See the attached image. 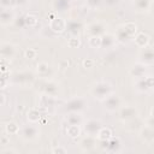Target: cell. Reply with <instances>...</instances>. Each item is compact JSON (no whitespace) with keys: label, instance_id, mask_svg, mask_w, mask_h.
<instances>
[{"label":"cell","instance_id":"1","mask_svg":"<svg viewBox=\"0 0 154 154\" xmlns=\"http://www.w3.org/2000/svg\"><path fill=\"white\" fill-rule=\"evenodd\" d=\"M137 30H138V28H137L136 23L128 22V23L120 25L117 29V31L114 34L116 41L119 42V43H122V45H125V43L130 42L134 38V36L137 34Z\"/></svg>","mask_w":154,"mask_h":154},{"label":"cell","instance_id":"30","mask_svg":"<svg viewBox=\"0 0 154 154\" xmlns=\"http://www.w3.org/2000/svg\"><path fill=\"white\" fill-rule=\"evenodd\" d=\"M66 134L69 137L71 138H77L81 135V125H72L69 124V126L66 128Z\"/></svg>","mask_w":154,"mask_h":154},{"label":"cell","instance_id":"46","mask_svg":"<svg viewBox=\"0 0 154 154\" xmlns=\"http://www.w3.org/2000/svg\"><path fill=\"white\" fill-rule=\"evenodd\" d=\"M103 1H105V2L107 4V5L112 6V5H116V4H117V2L119 1V0H103Z\"/></svg>","mask_w":154,"mask_h":154},{"label":"cell","instance_id":"6","mask_svg":"<svg viewBox=\"0 0 154 154\" xmlns=\"http://www.w3.org/2000/svg\"><path fill=\"white\" fill-rule=\"evenodd\" d=\"M20 137L25 141H32L35 138H37L40 136V130L35 125V124H31L29 123V125H25L23 126L22 129H19V132Z\"/></svg>","mask_w":154,"mask_h":154},{"label":"cell","instance_id":"31","mask_svg":"<svg viewBox=\"0 0 154 154\" xmlns=\"http://www.w3.org/2000/svg\"><path fill=\"white\" fill-rule=\"evenodd\" d=\"M5 131L8 135H17L19 132V125L14 122H10L5 125Z\"/></svg>","mask_w":154,"mask_h":154},{"label":"cell","instance_id":"15","mask_svg":"<svg viewBox=\"0 0 154 154\" xmlns=\"http://www.w3.org/2000/svg\"><path fill=\"white\" fill-rule=\"evenodd\" d=\"M96 147V137L95 136H90V135H87L85 137H83L81 141H79V148L83 150V152H91L94 150Z\"/></svg>","mask_w":154,"mask_h":154},{"label":"cell","instance_id":"5","mask_svg":"<svg viewBox=\"0 0 154 154\" xmlns=\"http://www.w3.org/2000/svg\"><path fill=\"white\" fill-rule=\"evenodd\" d=\"M135 88L140 93H149V91H152L153 88H154V78H153V76L147 75V76H144L142 78L136 79Z\"/></svg>","mask_w":154,"mask_h":154},{"label":"cell","instance_id":"45","mask_svg":"<svg viewBox=\"0 0 154 154\" xmlns=\"http://www.w3.org/2000/svg\"><path fill=\"white\" fill-rule=\"evenodd\" d=\"M28 1H29V0H14V5H19V6H22V5H25Z\"/></svg>","mask_w":154,"mask_h":154},{"label":"cell","instance_id":"4","mask_svg":"<svg viewBox=\"0 0 154 154\" xmlns=\"http://www.w3.org/2000/svg\"><path fill=\"white\" fill-rule=\"evenodd\" d=\"M136 117H138V109L135 106L124 105V106H120L118 108V118L123 123H126V122H129Z\"/></svg>","mask_w":154,"mask_h":154},{"label":"cell","instance_id":"2","mask_svg":"<svg viewBox=\"0 0 154 154\" xmlns=\"http://www.w3.org/2000/svg\"><path fill=\"white\" fill-rule=\"evenodd\" d=\"M112 93H113V88H112L111 83H108L107 81H99V82L94 83L90 88L91 96L99 101H103Z\"/></svg>","mask_w":154,"mask_h":154},{"label":"cell","instance_id":"24","mask_svg":"<svg viewBox=\"0 0 154 154\" xmlns=\"http://www.w3.org/2000/svg\"><path fill=\"white\" fill-rule=\"evenodd\" d=\"M14 20V13L10 10H4L2 12H0V24L2 25H7L11 24Z\"/></svg>","mask_w":154,"mask_h":154},{"label":"cell","instance_id":"49","mask_svg":"<svg viewBox=\"0 0 154 154\" xmlns=\"http://www.w3.org/2000/svg\"><path fill=\"white\" fill-rule=\"evenodd\" d=\"M1 65H2V58L0 57V66H1Z\"/></svg>","mask_w":154,"mask_h":154},{"label":"cell","instance_id":"10","mask_svg":"<svg viewBox=\"0 0 154 154\" xmlns=\"http://www.w3.org/2000/svg\"><path fill=\"white\" fill-rule=\"evenodd\" d=\"M102 102H103L105 109L108 111V112H116L122 106V99L117 94H114V93H112L111 95H108Z\"/></svg>","mask_w":154,"mask_h":154},{"label":"cell","instance_id":"18","mask_svg":"<svg viewBox=\"0 0 154 154\" xmlns=\"http://www.w3.org/2000/svg\"><path fill=\"white\" fill-rule=\"evenodd\" d=\"M81 29H82V23L77 19H71V20H67L66 22V30L71 36H79V32H81Z\"/></svg>","mask_w":154,"mask_h":154},{"label":"cell","instance_id":"17","mask_svg":"<svg viewBox=\"0 0 154 154\" xmlns=\"http://www.w3.org/2000/svg\"><path fill=\"white\" fill-rule=\"evenodd\" d=\"M147 67L148 66H146V65H143L141 63H136V64H134L130 67V71L129 72H130L131 77L138 79V78H142V77L147 76Z\"/></svg>","mask_w":154,"mask_h":154},{"label":"cell","instance_id":"13","mask_svg":"<svg viewBox=\"0 0 154 154\" xmlns=\"http://www.w3.org/2000/svg\"><path fill=\"white\" fill-rule=\"evenodd\" d=\"M17 53V47L11 42H4L0 45V57L2 59H12Z\"/></svg>","mask_w":154,"mask_h":154},{"label":"cell","instance_id":"11","mask_svg":"<svg viewBox=\"0 0 154 154\" xmlns=\"http://www.w3.org/2000/svg\"><path fill=\"white\" fill-rule=\"evenodd\" d=\"M101 126H102V123L99 119H88L83 124V130H84V132L87 135L96 136V134L99 132Z\"/></svg>","mask_w":154,"mask_h":154},{"label":"cell","instance_id":"9","mask_svg":"<svg viewBox=\"0 0 154 154\" xmlns=\"http://www.w3.org/2000/svg\"><path fill=\"white\" fill-rule=\"evenodd\" d=\"M35 79V75L31 71H20V72H16L13 75V81L17 84L20 85H30Z\"/></svg>","mask_w":154,"mask_h":154},{"label":"cell","instance_id":"48","mask_svg":"<svg viewBox=\"0 0 154 154\" xmlns=\"http://www.w3.org/2000/svg\"><path fill=\"white\" fill-rule=\"evenodd\" d=\"M2 153H16V150L14 149H5Z\"/></svg>","mask_w":154,"mask_h":154},{"label":"cell","instance_id":"41","mask_svg":"<svg viewBox=\"0 0 154 154\" xmlns=\"http://www.w3.org/2000/svg\"><path fill=\"white\" fill-rule=\"evenodd\" d=\"M69 65H70V63L67 61V60H61L60 63H59V70H66L67 67H69Z\"/></svg>","mask_w":154,"mask_h":154},{"label":"cell","instance_id":"26","mask_svg":"<svg viewBox=\"0 0 154 154\" xmlns=\"http://www.w3.org/2000/svg\"><path fill=\"white\" fill-rule=\"evenodd\" d=\"M125 124V128L129 130V131H138L140 129H141V126L144 124L143 122H141L140 119H138V117H136V118H134V119H131V120H129V122H126V123H124Z\"/></svg>","mask_w":154,"mask_h":154},{"label":"cell","instance_id":"32","mask_svg":"<svg viewBox=\"0 0 154 154\" xmlns=\"http://www.w3.org/2000/svg\"><path fill=\"white\" fill-rule=\"evenodd\" d=\"M88 45L90 48L97 49L101 48V36H90L88 37Z\"/></svg>","mask_w":154,"mask_h":154},{"label":"cell","instance_id":"42","mask_svg":"<svg viewBox=\"0 0 154 154\" xmlns=\"http://www.w3.org/2000/svg\"><path fill=\"white\" fill-rule=\"evenodd\" d=\"M101 0H87V4L89 7H96L99 4H100Z\"/></svg>","mask_w":154,"mask_h":154},{"label":"cell","instance_id":"14","mask_svg":"<svg viewBox=\"0 0 154 154\" xmlns=\"http://www.w3.org/2000/svg\"><path fill=\"white\" fill-rule=\"evenodd\" d=\"M49 29L55 34H63L66 30V20L59 16H55L49 20Z\"/></svg>","mask_w":154,"mask_h":154},{"label":"cell","instance_id":"35","mask_svg":"<svg viewBox=\"0 0 154 154\" xmlns=\"http://www.w3.org/2000/svg\"><path fill=\"white\" fill-rule=\"evenodd\" d=\"M70 0H55L54 1V8L58 11H64L69 7Z\"/></svg>","mask_w":154,"mask_h":154},{"label":"cell","instance_id":"7","mask_svg":"<svg viewBox=\"0 0 154 154\" xmlns=\"http://www.w3.org/2000/svg\"><path fill=\"white\" fill-rule=\"evenodd\" d=\"M138 63L146 65V66H152L154 64V51L152 46H147L141 48L138 53Z\"/></svg>","mask_w":154,"mask_h":154},{"label":"cell","instance_id":"28","mask_svg":"<svg viewBox=\"0 0 154 154\" xmlns=\"http://www.w3.org/2000/svg\"><path fill=\"white\" fill-rule=\"evenodd\" d=\"M120 146H122L120 138L112 136L109 140H107V148H106V150H108V152H118Z\"/></svg>","mask_w":154,"mask_h":154},{"label":"cell","instance_id":"39","mask_svg":"<svg viewBox=\"0 0 154 154\" xmlns=\"http://www.w3.org/2000/svg\"><path fill=\"white\" fill-rule=\"evenodd\" d=\"M66 152H67L66 148H64L61 146H58V147L52 148V153H54V154H65Z\"/></svg>","mask_w":154,"mask_h":154},{"label":"cell","instance_id":"23","mask_svg":"<svg viewBox=\"0 0 154 154\" xmlns=\"http://www.w3.org/2000/svg\"><path fill=\"white\" fill-rule=\"evenodd\" d=\"M54 105H55V97L49 96L45 93L42 95H40V97H38V106L40 107L47 108V107H51V106H54Z\"/></svg>","mask_w":154,"mask_h":154},{"label":"cell","instance_id":"27","mask_svg":"<svg viewBox=\"0 0 154 154\" xmlns=\"http://www.w3.org/2000/svg\"><path fill=\"white\" fill-rule=\"evenodd\" d=\"M112 130L109 128H106V126H101V129L99 130V132L96 134V140L97 141H107L112 137Z\"/></svg>","mask_w":154,"mask_h":154},{"label":"cell","instance_id":"19","mask_svg":"<svg viewBox=\"0 0 154 154\" xmlns=\"http://www.w3.org/2000/svg\"><path fill=\"white\" fill-rule=\"evenodd\" d=\"M43 93L49 95V96H53V97H57L58 94H59V83L55 82V81H48L45 83L43 85Z\"/></svg>","mask_w":154,"mask_h":154},{"label":"cell","instance_id":"25","mask_svg":"<svg viewBox=\"0 0 154 154\" xmlns=\"http://www.w3.org/2000/svg\"><path fill=\"white\" fill-rule=\"evenodd\" d=\"M41 112L37 109V108H30L29 111H28V113H26V119H28V122L29 123H31V124H36V123H38L40 122V119H41Z\"/></svg>","mask_w":154,"mask_h":154},{"label":"cell","instance_id":"37","mask_svg":"<svg viewBox=\"0 0 154 154\" xmlns=\"http://www.w3.org/2000/svg\"><path fill=\"white\" fill-rule=\"evenodd\" d=\"M83 67L84 69H91V67H94V65H95V61H94V59H90V58H87V59H84L83 60Z\"/></svg>","mask_w":154,"mask_h":154},{"label":"cell","instance_id":"29","mask_svg":"<svg viewBox=\"0 0 154 154\" xmlns=\"http://www.w3.org/2000/svg\"><path fill=\"white\" fill-rule=\"evenodd\" d=\"M49 70H51V66H49V64L46 63V61H40V63L36 65V72H37V75L41 76V77H46V76L48 75Z\"/></svg>","mask_w":154,"mask_h":154},{"label":"cell","instance_id":"38","mask_svg":"<svg viewBox=\"0 0 154 154\" xmlns=\"http://www.w3.org/2000/svg\"><path fill=\"white\" fill-rule=\"evenodd\" d=\"M14 5V0H0V6L4 8L12 7Z\"/></svg>","mask_w":154,"mask_h":154},{"label":"cell","instance_id":"16","mask_svg":"<svg viewBox=\"0 0 154 154\" xmlns=\"http://www.w3.org/2000/svg\"><path fill=\"white\" fill-rule=\"evenodd\" d=\"M154 0H132L134 8L140 13H148L152 10Z\"/></svg>","mask_w":154,"mask_h":154},{"label":"cell","instance_id":"40","mask_svg":"<svg viewBox=\"0 0 154 154\" xmlns=\"http://www.w3.org/2000/svg\"><path fill=\"white\" fill-rule=\"evenodd\" d=\"M7 83H8V79L7 77H5L2 73L0 75V89H4L7 87Z\"/></svg>","mask_w":154,"mask_h":154},{"label":"cell","instance_id":"44","mask_svg":"<svg viewBox=\"0 0 154 154\" xmlns=\"http://www.w3.org/2000/svg\"><path fill=\"white\" fill-rule=\"evenodd\" d=\"M8 142H10L8 135H4V136L1 137V143H2V144H8Z\"/></svg>","mask_w":154,"mask_h":154},{"label":"cell","instance_id":"36","mask_svg":"<svg viewBox=\"0 0 154 154\" xmlns=\"http://www.w3.org/2000/svg\"><path fill=\"white\" fill-rule=\"evenodd\" d=\"M24 57L26 59H30V60L35 59L37 57V49H35V48H26L24 51Z\"/></svg>","mask_w":154,"mask_h":154},{"label":"cell","instance_id":"34","mask_svg":"<svg viewBox=\"0 0 154 154\" xmlns=\"http://www.w3.org/2000/svg\"><path fill=\"white\" fill-rule=\"evenodd\" d=\"M82 45V41L79 38V36H71L67 40V47L69 48H78Z\"/></svg>","mask_w":154,"mask_h":154},{"label":"cell","instance_id":"21","mask_svg":"<svg viewBox=\"0 0 154 154\" xmlns=\"http://www.w3.org/2000/svg\"><path fill=\"white\" fill-rule=\"evenodd\" d=\"M116 37L114 34H109V32H105L103 35H101V47L109 49L116 45Z\"/></svg>","mask_w":154,"mask_h":154},{"label":"cell","instance_id":"3","mask_svg":"<svg viewBox=\"0 0 154 154\" xmlns=\"http://www.w3.org/2000/svg\"><path fill=\"white\" fill-rule=\"evenodd\" d=\"M88 105V101L85 97L83 96H76V97H72L71 100H69L66 103H65V109L67 112H82Z\"/></svg>","mask_w":154,"mask_h":154},{"label":"cell","instance_id":"47","mask_svg":"<svg viewBox=\"0 0 154 154\" xmlns=\"http://www.w3.org/2000/svg\"><path fill=\"white\" fill-rule=\"evenodd\" d=\"M6 71H7V66L2 64V65L0 66V73H4V72H6Z\"/></svg>","mask_w":154,"mask_h":154},{"label":"cell","instance_id":"43","mask_svg":"<svg viewBox=\"0 0 154 154\" xmlns=\"http://www.w3.org/2000/svg\"><path fill=\"white\" fill-rule=\"evenodd\" d=\"M6 103V95L0 93V106H4Z\"/></svg>","mask_w":154,"mask_h":154},{"label":"cell","instance_id":"22","mask_svg":"<svg viewBox=\"0 0 154 154\" xmlns=\"http://www.w3.org/2000/svg\"><path fill=\"white\" fill-rule=\"evenodd\" d=\"M65 120L67 122V124H72V125H82L83 124V118L79 112H67Z\"/></svg>","mask_w":154,"mask_h":154},{"label":"cell","instance_id":"12","mask_svg":"<svg viewBox=\"0 0 154 154\" xmlns=\"http://www.w3.org/2000/svg\"><path fill=\"white\" fill-rule=\"evenodd\" d=\"M140 132V138L142 142H144L146 144H153L154 142V130L153 126H149L147 124H143L141 126V129L138 130Z\"/></svg>","mask_w":154,"mask_h":154},{"label":"cell","instance_id":"20","mask_svg":"<svg viewBox=\"0 0 154 154\" xmlns=\"http://www.w3.org/2000/svg\"><path fill=\"white\" fill-rule=\"evenodd\" d=\"M134 41H135V45L138 47V48H143V47H147L149 45V41H150V37L147 32H137L135 36H134Z\"/></svg>","mask_w":154,"mask_h":154},{"label":"cell","instance_id":"8","mask_svg":"<svg viewBox=\"0 0 154 154\" xmlns=\"http://www.w3.org/2000/svg\"><path fill=\"white\" fill-rule=\"evenodd\" d=\"M105 32H106V25L100 20L91 22L85 28V34L88 35V37H90V36H101Z\"/></svg>","mask_w":154,"mask_h":154},{"label":"cell","instance_id":"33","mask_svg":"<svg viewBox=\"0 0 154 154\" xmlns=\"http://www.w3.org/2000/svg\"><path fill=\"white\" fill-rule=\"evenodd\" d=\"M37 22H38V19H37V17L35 14L28 13V14L24 16V24L26 26H31L32 28V26H35L37 24Z\"/></svg>","mask_w":154,"mask_h":154}]
</instances>
